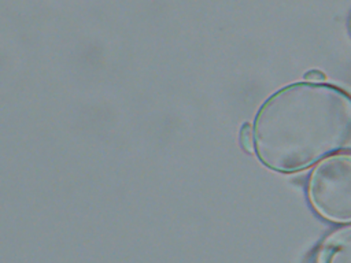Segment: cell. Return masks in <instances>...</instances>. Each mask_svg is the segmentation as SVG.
<instances>
[{
	"label": "cell",
	"instance_id": "obj_1",
	"mask_svg": "<svg viewBox=\"0 0 351 263\" xmlns=\"http://www.w3.org/2000/svg\"><path fill=\"white\" fill-rule=\"evenodd\" d=\"M254 151L269 168L304 170L339 151L351 136V99L339 88L296 82L271 95L254 123Z\"/></svg>",
	"mask_w": 351,
	"mask_h": 263
},
{
	"label": "cell",
	"instance_id": "obj_3",
	"mask_svg": "<svg viewBox=\"0 0 351 263\" xmlns=\"http://www.w3.org/2000/svg\"><path fill=\"white\" fill-rule=\"evenodd\" d=\"M318 263H351V227L341 229L325 241Z\"/></svg>",
	"mask_w": 351,
	"mask_h": 263
},
{
	"label": "cell",
	"instance_id": "obj_4",
	"mask_svg": "<svg viewBox=\"0 0 351 263\" xmlns=\"http://www.w3.org/2000/svg\"><path fill=\"white\" fill-rule=\"evenodd\" d=\"M240 138L241 144L245 148V151L252 152L254 151V130L251 123H244L240 130Z\"/></svg>",
	"mask_w": 351,
	"mask_h": 263
},
{
	"label": "cell",
	"instance_id": "obj_2",
	"mask_svg": "<svg viewBox=\"0 0 351 263\" xmlns=\"http://www.w3.org/2000/svg\"><path fill=\"white\" fill-rule=\"evenodd\" d=\"M310 200L329 221H351V156L332 155L324 159L310 179Z\"/></svg>",
	"mask_w": 351,
	"mask_h": 263
}]
</instances>
